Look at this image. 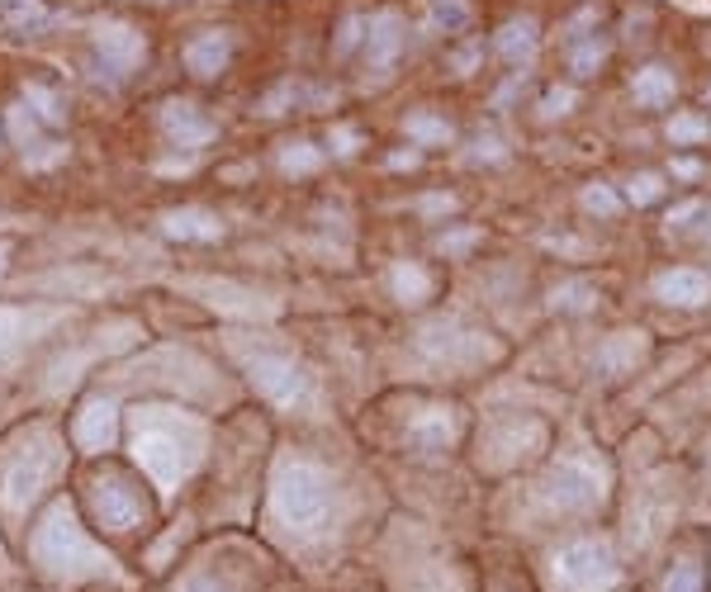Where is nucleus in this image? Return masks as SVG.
I'll use <instances>...</instances> for the list:
<instances>
[{
    "label": "nucleus",
    "instance_id": "obj_1",
    "mask_svg": "<svg viewBox=\"0 0 711 592\" xmlns=\"http://www.w3.org/2000/svg\"><path fill=\"white\" fill-rule=\"evenodd\" d=\"M29 559H34V569L43 578H53V583H124V569H119V559L105 550V545H95L91 540V526H81L76 517V507L67 498H57L48 503V512L34 521V531H29Z\"/></svg>",
    "mask_w": 711,
    "mask_h": 592
},
{
    "label": "nucleus",
    "instance_id": "obj_2",
    "mask_svg": "<svg viewBox=\"0 0 711 592\" xmlns=\"http://www.w3.org/2000/svg\"><path fill=\"white\" fill-rule=\"evenodd\" d=\"M128 446L152 484L162 493H176L204 460V422L181 408H138Z\"/></svg>",
    "mask_w": 711,
    "mask_h": 592
},
{
    "label": "nucleus",
    "instance_id": "obj_3",
    "mask_svg": "<svg viewBox=\"0 0 711 592\" xmlns=\"http://www.w3.org/2000/svg\"><path fill=\"white\" fill-rule=\"evenodd\" d=\"M62 469H67V446L53 427L19 431L15 441L0 450V517L19 526L53 493Z\"/></svg>",
    "mask_w": 711,
    "mask_h": 592
},
{
    "label": "nucleus",
    "instance_id": "obj_4",
    "mask_svg": "<svg viewBox=\"0 0 711 592\" xmlns=\"http://www.w3.org/2000/svg\"><path fill=\"white\" fill-rule=\"evenodd\" d=\"M328 507H332V479L323 474L318 465L309 460H290L280 465L271 484V517L275 526H285L294 536H309L328 521Z\"/></svg>",
    "mask_w": 711,
    "mask_h": 592
},
{
    "label": "nucleus",
    "instance_id": "obj_5",
    "mask_svg": "<svg viewBox=\"0 0 711 592\" xmlns=\"http://www.w3.org/2000/svg\"><path fill=\"white\" fill-rule=\"evenodd\" d=\"M86 512H91V526L105 536H133L138 526H147L143 493L124 474H95L86 484Z\"/></svg>",
    "mask_w": 711,
    "mask_h": 592
},
{
    "label": "nucleus",
    "instance_id": "obj_6",
    "mask_svg": "<svg viewBox=\"0 0 711 592\" xmlns=\"http://www.w3.org/2000/svg\"><path fill=\"white\" fill-rule=\"evenodd\" d=\"M247 370H252L256 394L266 398V403H275V408H299V403H309V375H304L290 356H252Z\"/></svg>",
    "mask_w": 711,
    "mask_h": 592
},
{
    "label": "nucleus",
    "instance_id": "obj_7",
    "mask_svg": "<svg viewBox=\"0 0 711 592\" xmlns=\"http://www.w3.org/2000/svg\"><path fill=\"white\" fill-rule=\"evenodd\" d=\"M602 498V469L588 460H560V469L546 479V503L560 512H588Z\"/></svg>",
    "mask_w": 711,
    "mask_h": 592
},
{
    "label": "nucleus",
    "instance_id": "obj_8",
    "mask_svg": "<svg viewBox=\"0 0 711 592\" xmlns=\"http://www.w3.org/2000/svg\"><path fill=\"white\" fill-rule=\"evenodd\" d=\"M555 564H560V578H565V583H574V588H584V592H598V588H612V583H617V564L607 555V545H598V540L565 545Z\"/></svg>",
    "mask_w": 711,
    "mask_h": 592
},
{
    "label": "nucleus",
    "instance_id": "obj_9",
    "mask_svg": "<svg viewBox=\"0 0 711 592\" xmlns=\"http://www.w3.org/2000/svg\"><path fill=\"white\" fill-rule=\"evenodd\" d=\"M114 436H119V408L110 398H91L72 422V446L81 455H105L114 446Z\"/></svg>",
    "mask_w": 711,
    "mask_h": 592
},
{
    "label": "nucleus",
    "instance_id": "obj_10",
    "mask_svg": "<svg viewBox=\"0 0 711 592\" xmlns=\"http://www.w3.org/2000/svg\"><path fill=\"white\" fill-rule=\"evenodd\" d=\"M157 119H162V133L176 147H204L214 133H219V128L200 114V105H190V100H166Z\"/></svg>",
    "mask_w": 711,
    "mask_h": 592
},
{
    "label": "nucleus",
    "instance_id": "obj_11",
    "mask_svg": "<svg viewBox=\"0 0 711 592\" xmlns=\"http://www.w3.org/2000/svg\"><path fill=\"white\" fill-rule=\"evenodd\" d=\"M95 48H100V57H105L110 76H128L147 53L143 34H133L128 24H105V29H95Z\"/></svg>",
    "mask_w": 711,
    "mask_h": 592
},
{
    "label": "nucleus",
    "instance_id": "obj_12",
    "mask_svg": "<svg viewBox=\"0 0 711 592\" xmlns=\"http://www.w3.org/2000/svg\"><path fill=\"white\" fill-rule=\"evenodd\" d=\"M403 53V19L399 10H380V15L365 24V62L384 72V67H394V57Z\"/></svg>",
    "mask_w": 711,
    "mask_h": 592
},
{
    "label": "nucleus",
    "instance_id": "obj_13",
    "mask_svg": "<svg viewBox=\"0 0 711 592\" xmlns=\"http://www.w3.org/2000/svg\"><path fill=\"white\" fill-rule=\"evenodd\" d=\"M228 57H233V43H228V34H219V29H204L200 38H190V43H185V72L200 76V81H214V76L228 67Z\"/></svg>",
    "mask_w": 711,
    "mask_h": 592
},
{
    "label": "nucleus",
    "instance_id": "obj_14",
    "mask_svg": "<svg viewBox=\"0 0 711 592\" xmlns=\"http://www.w3.org/2000/svg\"><path fill=\"white\" fill-rule=\"evenodd\" d=\"M53 323V313H43V308H0V365L5 360H15L29 341H34L38 327H48Z\"/></svg>",
    "mask_w": 711,
    "mask_h": 592
},
{
    "label": "nucleus",
    "instance_id": "obj_15",
    "mask_svg": "<svg viewBox=\"0 0 711 592\" xmlns=\"http://www.w3.org/2000/svg\"><path fill=\"white\" fill-rule=\"evenodd\" d=\"M655 294L664 304H678V308H697L711 299V280L702 270H669V275H659L655 280Z\"/></svg>",
    "mask_w": 711,
    "mask_h": 592
},
{
    "label": "nucleus",
    "instance_id": "obj_16",
    "mask_svg": "<svg viewBox=\"0 0 711 592\" xmlns=\"http://www.w3.org/2000/svg\"><path fill=\"white\" fill-rule=\"evenodd\" d=\"M422 346L432 351V356H446V360H479V356H489L493 346L484 337H474V332H456V327H446V323H437V327H427L422 332Z\"/></svg>",
    "mask_w": 711,
    "mask_h": 592
},
{
    "label": "nucleus",
    "instance_id": "obj_17",
    "mask_svg": "<svg viewBox=\"0 0 711 592\" xmlns=\"http://www.w3.org/2000/svg\"><path fill=\"white\" fill-rule=\"evenodd\" d=\"M162 233L176 237V242H219L223 223L209 209H176V214L162 218Z\"/></svg>",
    "mask_w": 711,
    "mask_h": 592
},
{
    "label": "nucleus",
    "instance_id": "obj_18",
    "mask_svg": "<svg viewBox=\"0 0 711 592\" xmlns=\"http://www.w3.org/2000/svg\"><path fill=\"white\" fill-rule=\"evenodd\" d=\"M451 436H456V422L441 413V408H432V413H422L413 427H408V446L422 450V455H437V450L451 446Z\"/></svg>",
    "mask_w": 711,
    "mask_h": 592
},
{
    "label": "nucleus",
    "instance_id": "obj_19",
    "mask_svg": "<svg viewBox=\"0 0 711 592\" xmlns=\"http://www.w3.org/2000/svg\"><path fill=\"white\" fill-rule=\"evenodd\" d=\"M536 19L522 15V19H508L503 29H498V38H493V48L508 57V62H527L531 53H536Z\"/></svg>",
    "mask_w": 711,
    "mask_h": 592
},
{
    "label": "nucleus",
    "instance_id": "obj_20",
    "mask_svg": "<svg viewBox=\"0 0 711 592\" xmlns=\"http://www.w3.org/2000/svg\"><path fill=\"white\" fill-rule=\"evenodd\" d=\"M640 356H645V332H617V337H607L598 360L607 375H621V370H631Z\"/></svg>",
    "mask_w": 711,
    "mask_h": 592
},
{
    "label": "nucleus",
    "instance_id": "obj_21",
    "mask_svg": "<svg viewBox=\"0 0 711 592\" xmlns=\"http://www.w3.org/2000/svg\"><path fill=\"white\" fill-rule=\"evenodd\" d=\"M631 95L650 109L669 105V100H674V72H669V67H640L636 81H631Z\"/></svg>",
    "mask_w": 711,
    "mask_h": 592
},
{
    "label": "nucleus",
    "instance_id": "obj_22",
    "mask_svg": "<svg viewBox=\"0 0 711 592\" xmlns=\"http://www.w3.org/2000/svg\"><path fill=\"white\" fill-rule=\"evenodd\" d=\"M394 294H399L408 308H418L432 299V275L422 266H413V261H403V266H394Z\"/></svg>",
    "mask_w": 711,
    "mask_h": 592
},
{
    "label": "nucleus",
    "instance_id": "obj_23",
    "mask_svg": "<svg viewBox=\"0 0 711 592\" xmlns=\"http://www.w3.org/2000/svg\"><path fill=\"white\" fill-rule=\"evenodd\" d=\"M408 138L413 143H451V124L446 119H437V114H427V109H418V114H408Z\"/></svg>",
    "mask_w": 711,
    "mask_h": 592
},
{
    "label": "nucleus",
    "instance_id": "obj_24",
    "mask_svg": "<svg viewBox=\"0 0 711 592\" xmlns=\"http://www.w3.org/2000/svg\"><path fill=\"white\" fill-rule=\"evenodd\" d=\"M427 19H432V29L460 34V29L470 24V5H465V0H432V5H427Z\"/></svg>",
    "mask_w": 711,
    "mask_h": 592
},
{
    "label": "nucleus",
    "instance_id": "obj_25",
    "mask_svg": "<svg viewBox=\"0 0 711 592\" xmlns=\"http://www.w3.org/2000/svg\"><path fill=\"white\" fill-rule=\"evenodd\" d=\"M5 124H10V138H15V147H38V119L29 114V100L24 105H10L5 109Z\"/></svg>",
    "mask_w": 711,
    "mask_h": 592
},
{
    "label": "nucleus",
    "instance_id": "obj_26",
    "mask_svg": "<svg viewBox=\"0 0 711 592\" xmlns=\"http://www.w3.org/2000/svg\"><path fill=\"white\" fill-rule=\"evenodd\" d=\"M280 166H285L290 176H309V171L323 166V152H318L313 143H290L285 152H280Z\"/></svg>",
    "mask_w": 711,
    "mask_h": 592
},
{
    "label": "nucleus",
    "instance_id": "obj_27",
    "mask_svg": "<svg viewBox=\"0 0 711 592\" xmlns=\"http://www.w3.org/2000/svg\"><path fill=\"white\" fill-rule=\"evenodd\" d=\"M602 57H607V43H602V38H588V43H579V48L569 53V72L584 81V76H593L602 67Z\"/></svg>",
    "mask_w": 711,
    "mask_h": 592
},
{
    "label": "nucleus",
    "instance_id": "obj_28",
    "mask_svg": "<svg viewBox=\"0 0 711 592\" xmlns=\"http://www.w3.org/2000/svg\"><path fill=\"white\" fill-rule=\"evenodd\" d=\"M707 133L711 128L702 124L697 114H674V119H669V138H674V143H702Z\"/></svg>",
    "mask_w": 711,
    "mask_h": 592
},
{
    "label": "nucleus",
    "instance_id": "obj_29",
    "mask_svg": "<svg viewBox=\"0 0 711 592\" xmlns=\"http://www.w3.org/2000/svg\"><path fill=\"white\" fill-rule=\"evenodd\" d=\"M626 195H631V204H655V199L664 195V180H659L655 171H640V176L631 180V190H626Z\"/></svg>",
    "mask_w": 711,
    "mask_h": 592
},
{
    "label": "nucleus",
    "instance_id": "obj_30",
    "mask_svg": "<svg viewBox=\"0 0 711 592\" xmlns=\"http://www.w3.org/2000/svg\"><path fill=\"white\" fill-rule=\"evenodd\" d=\"M176 592H237V588L228 583V578H219V574H209V569H200V574L185 578V583H181Z\"/></svg>",
    "mask_w": 711,
    "mask_h": 592
},
{
    "label": "nucleus",
    "instance_id": "obj_31",
    "mask_svg": "<svg viewBox=\"0 0 711 592\" xmlns=\"http://www.w3.org/2000/svg\"><path fill=\"white\" fill-rule=\"evenodd\" d=\"M664 592H702V569L697 564H678L669 574V583H664Z\"/></svg>",
    "mask_w": 711,
    "mask_h": 592
},
{
    "label": "nucleus",
    "instance_id": "obj_32",
    "mask_svg": "<svg viewBox=\"0 0 711 592\" xmlns=\"http://www.w3.org/2000/svg\"><path fill=\"white\" fill-rule=\"evenodd\" d=\"M584 209L588 214H617V195L607 185H588L584 190Z\"/></svg>",
    "mask_w": 711,
    "mask_h": 592
},
{
    "label": "nucleus",
    "instance_id": "obj_33",
    "mask_svg": "<svg viewBox=\"0 0 711 592\" xmlns=\"http://www.w3.org/2000/svg\"><path fill=\"white\" fill-rule=\"evenodd\" d=\"M569 105H574V90H550L546 100H541V114H546V119H560V114H569Z\"/></svg>",
    "mask_w": 711,
    "mask_h": 592
},
{
    "label": "nucleus",
    "instance_id": "obj_34",
    "mask_svg": "<svg viewBox=\"0 0 711 592\" xmlns=\"http://www.w3.org/2000/svg\"><path fill=\"white\" fill-rule=\"evenodd\" d=\"M555 308H588V289H584V285L555 289Z\"/></svg>",
    "mask_w": 711,
    "mask_h": 592
},
{
    "label": "nucleus",
    "instance_id": "obj_35",
    "mask_svg": "<svg viewBox=\"0 0 711 592\" xmlns=\"http://www.w3.org/2000/svg\"><path fill=\"white\" fill-rule=\"evenodd\" d=\"M361 29H365V24H361V19H356V15H351L347 24H342V38H337V53H347L351 43H356V38H361Z\"/></svg>",
    "mask_w": 711,
    "mask_h": 592
},
{
    "label": "nucleus",
    "instance_id": "obj_36",
    "mask_svg": "<svg viewBox=\"0 0 711 592\" xmlns=\"http://www.w3.org/2000/svg\"><path fill=\"white\" fill-rule=\"evenodd\" d=\"M332 143H337V152L347 157V152H356V133H351V128H332Z\"/></svg>",
    "mask_w": 711,
    "mask_h": 592
},
{
    "label": "nucleus",
    "instance_id": "obj_37",
    "mask_svg": "<svg viewBox=\"0 0 711 592\" xmlns=\"http://www.w3.org/2000/svg\"><path fill=\"white\" fill-rule=\"evenodd\" d=\"M470 242H474V233H456V237H441L437 247L441 252H460V247H470Z\"/></svg>",
    "mask_w": 711,
    "mask_h": 592
},
{
    "label": "nucleus",
    "instance_id": "obj_38",
    "mask_svg": "<svg viewBox=\"0 0 711 592\" xmlns=\"http://www.w3.org/2000/svg\"><path fill=\"white\" fill-rule=\"evenodd\" d=\"M422 209H432V214H441V209H446V214H451V209H456V199H451V195H432V199H422Z\"/></svg>",
    "mask_w": 711,
    "mask_h": 592
},
{
    "label": "nucleus",
    "instance_id": "obj_39",
    "mask_svg": "<svg viewBox=\"0 0 711 592\" xmlns=\"http://www.w3.org/2000/svg\"><path fill=\"white\" fill-rule=\"evenodd\" d=\"M389 166H418V152H399V157H394Z\"/></svg>",
    "mask_w": 711,
    "mask_h": 592
},
{
    "label": "nucleus",
    "instance_id": "obj_40",
    "mask_svg": "<svg viewBox=\"0 0 711 592\" xmlns=\"http://www.w3.org/2000/svg\"><path fill=\"white\" fill-rule=\"evenodd\" d=\"M422 592H451V588H446V583H432V588H422Z\"/></svg>",
    "mask_w": 711,
    "mask_h": 592
},
{
    "label": "nucleus",
    "instance_id": "obj_41",
    "mask_svg": "<svg viewBox=\"0 0 711 592\" xmlns=\"http://www.w3.org/2000/svg\"><path fill=\"white\" fill-rule=\"evenodd\" d=\"M5 256H10V247H5V242H0V270H5Z\"/></svg>",
    "mask_w": 711,
    "mask_h": 592
},
{
    "label": "nucleus",
    "instance_id": "obj_42",
    "mask_svg": "<svg viewBox=\"0 0 711 592\" xmlns=\"http://www.w3.org/2000/svg\"><path fill=\"white\" fill-rule=\"evenodd\" d=\"M707 100H711V90H707Z\"/></svg>",
    "mask_w": 711,
    "mask_h": 592
}]
</instances>
